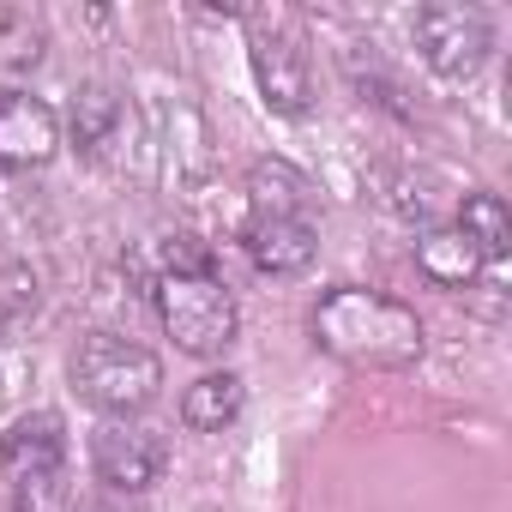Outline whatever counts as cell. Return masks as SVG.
<instances>
[{"label": "cell", "mask_w": 512, "mask_h": 512, "mask_svg": "<svg viewBox=\"0 0 512 512\" xmlns=\"http://www.w3.org/2000/svg\"><path fill=\"white\" fill-rule=\"evenodd\" d=\"M49 55V25L37 7H0V73H31Z\"/></svg>", "instance_id": "cell-15"}, {"label": "cell", "mask_w": 512, "mask_h": 512, "mask_svg": "<svg viewBox=\"0 0 512 512\" xmlns=\"http://www.w3.org/2000/svg\"><path fill=\"white\" fill-rule=\"evenodd\" d=\"M157 272H217V260H211V247L199 235L175 229V235L157 241Z\"/></svg>", "instance_id": "cell-16"}, {"label": "cell", "mask_w": 512, "mask_h": 512, "mask_svg": "<svg viewBox=\"0 0 512 512\" xmlns=\"http://www.w3.org/2000/svg\"><path fill=\"white\" fill-rule=\"evenodd\" d=\"M67 133L91 163H115V157H127V139H133V103L115 85H85L73 97Z\"/></svg>", "instance_id": "cell-10"}, {"label": "cell", "mask_w": 512, "mask_h": 512, "mask_svg": "<svg viewBox=\"0 0 512 512\" xmlns=\"http://www.w3.org/2000/svg\"><path fill=\"white\" fill-rule=\"evenodd\" d=\"M308 332L332 362H344L356 374H404L428 350L422 314L404 296H386V290H368V284L320 290V302L308 314Z\"/></svg>", "instance_id": "cell-1"}, {"label": "cell", "mask_w": 512, "mask_h": 512, "mask_svg": "<svg viewBox=\"0 0 512 512\" xmlns=\"http://www.w3.org/2000/svg\"><path fill=\"white\" fill-rule=\"evenodd\" d=\"M416 55L428 73L464 85L482 73V61L494 55V19L482 7H470V0H428V7H416Z\"/></svg>", "instance_id": "cell-6"}, {"label": "cell", "mask_w": 512, "mask_h": 512, "mask_svg": "<svg viewBox=\"0 0 512 512\" xmlns=\"http://www.w3.org/2000/svg\"><path fill=\"white\" fill-rule=\"evenodd\" d=\"M247 404V380L235 368H205L187 392H181V428L193 434H223Z\"/></svg>", "instance_id": "cell-13"}, {"label": "cell", "mask_w": 512, "mask_h": 512, "mask_svg": "<svg viewBox=\"0 0 512 512\" xmlns=\"http://www.w3.org/2000/svg\"><path fill=\"white\" fill-rule=\"evenodd\" d=\"M416 272L434 284V290H476L482 284V272H488V260L452 229V223H428L422 235H416Z\"/></svg>", "instance_id": "cell-11"}, {"label": "cell", "mask_w": 512, "mask_h": 512, "mask_svg": "<svg viewBox=\"0 0 512 512\" xmlns=\"http://www.w3.org/2000/svg\"><path fill=\"white\" fill-rule=\"evenodd\" d=\"M61 157V115L25 91V85H0V169H49Z\"/></svg>", "instance_id": "cell-8"}, {"label": "cell", "mask_w": 512, "mask_h": 512, "mask_svg": "<svg viewBox=\"0 0 512 512\" xmlns=\"http://www.w3.org/2000/svg\"><path fill=\"white\" fill-rule=\"evenodd\" d=\"M247 25V67L260 85V103L284 121H308L314 115V67L302 49V31L284 13H235Z\"/></svg>", "instance_id": "cell-5"}, {"label": "cell", "mask_w": 512, "mask_h": 512, "mask_svg": "<svg viewBox=\"0 0 512 512\" xmlns=\"http://www.w3.org/2000/svg\"><path fill=\"white\" fill-rule=\"evenodd\" d=\"M0 482L13 512H73V440L61 410H25L0 434Z\"/></svg>", "instance_id": "cell-2"}, {"label": "cell", "mask_w": 512, "mask_h": 512, "mask_svg": "<svg viewBox=\"0 0 512 512\" xmlns=\"http://www.w3.org/2000/svg\"><path fill=\"white\" fill-rule=\"evenodd\" d=\"M241 193H247V217H308L314 181L290 157H260V163L247 169Z\"/></svg>", "instance_id": "cell-12"}, {"label": "cell", "mask_w": 512, "mask_h": 512, "mask_svg": "<svg viewBox=\"0 0 512 512\" xmlns=\"http://www.w3.org/2000/svg\"><path fill=\"white\" fill-rule=\"evenodd\" d=\"M85 458H91V476L109 494H151L169 470V440L139 416H97V428L85 440Z\"/></svg>", "instance_id": "cell-7"}, {"label": "cell", "mask_w": 512, "mask_h": 512, "mask_svg": "<svg viewBox=\"0 0 512 512\" xmlns=\"http://www.w3.org/2000/svg\"><path fill=\"white\" fill-rule=\"evenodd\" d=\"M452 229L482 253L488 266H500V260H506V247H512V211H506V199H500L494 187L464 193L458 211H452Z\"/></svg>", "instance_id": "cell-14"}, {"label": "cell", "mask_w": 512, "mask_h": 512, "mask_svg": "<svg viewBox=\"0 0 512 512\" xmlns=\"http://www.w3.org/2000/svg\"><path fill=\"white\" fill-rule=\"evenodd\" d=\"M151 308H157L163 332L175 338V350L193 362H217L241 338V302L223 284V272H157Z\"/></svg>", "instance_id": "cell-4"}, {"label": "cell", "mask_w": 512, "mask_h": 512, "mask_svg": "<svg viewBox=\"0 0 512 512\" xmlns=\"http://www.w3.org/2000/svg\"><path fill=\"white\" fill-rule=\"evenodd\" d=\"M67 380L97 416H139L163 392V356L127 332H85L67 356Z\"/></svg>", "instance_id": "cell-3"}, {"label": "cell", "mask_w": 512, "mask_h": 512, "mask_svg": "<svg viewBox=\"0 0 512 512\" xmlns=\"http://www.w3.org/2000/svg\"><path fill=\"white\" fill-rule=\"evenodd\" d=\"M241 253L260 278H302L320 260V229L314 217H247L241 223Z\"/></svg>", "instance_id": "cell-9"}, {"label": "cell", "mask_w": 512, "mask_h": 512, "mask_svg": "<svg viewBox=\"0 0 512 512\" xmlns=\"http://www.w3.org/2000/svg\"><path fill=\"white\" fill-rule=\"evenodd\" d=\"M0 398H7V380H0Z\"/></svg>", "instance_id": "cell-17"}]
</instances>
